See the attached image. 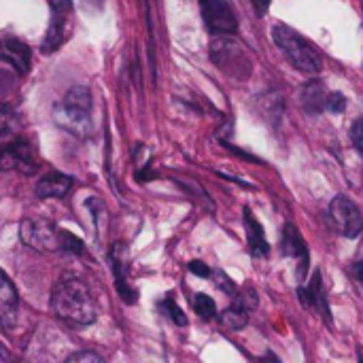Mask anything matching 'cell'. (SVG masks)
Listing matches in <instances>:
<instances>
[{"mask_svg":"<svg viewBox=\"0 0 363 363\" xmlns=\"http://www.w3.org/2000/svg\"><path fill=\"white\" fill-rule=\"evenodd\" d=\"M211 55L223 70L232 74H240V77L251 74V60L242 51V47L234 40H217L211 47Z\"/></svg>","mask_w":363,"mask_h":363,"instance_id":"5","label":"cell"},{"mask_svg":"<svg viewBox=\"0 0 363 363\" xmlns=\"http://www.w3.org/2000/svg\"><path fill=\"white\" fill-rule=\"evenodd\" d=\"M330 215L338 228V232L347 238H357L363 230V217L353 200L347 196H336L330 204Z\"/></svg>","mask_w":363,"mask_h":363,"instance_id":"3","label":"cell"},{"mask_svg":"<svg viewBox=\"0 0 363 363\" xmlns=\"http://www.w3.org/2000/svg\"><path fill=\"white\" fill-rule=\"evenodd\" d=\"M328 96H330V91L321 81H311L302 87L300 102L308 113H321L328 104Z\"/></svg>","mask_w":363,"mask_h":363,"instance_id":"15","label":"cell"},{"mask_svg":"<svg viewBox=\"0 0 363 363\" xmlns=\"http://www.w3.org/2000/svg\"><path fill=\"white\" fill-rule=\"evenodd\" d=\"M234 306H238V308H242V311H253L255 306H257V294L253 291V289H249V291H245V294H240V296H236V302H234Z\"/></svg>","mask_w":363,"mask_h":363,"instance_id":"24","label":"cell"},{"mask_svg":"<svg viewBox=\"0 0 363 363\" xmlns=\"http://www.w3.org/2000/svg\"><path fill=\"white\" fill-rule=\"evenodd\" d=\"M72 187V179L62 172H49L38 179L36 183V196L38 198H64Z\"/></svg>","mask_w":363,"mask_h":363,"instance_id":"13","label":"cell"},{"mask_svg":"<svg viewBox=\"0 0 363 363\" xmlns=\"http://www.w3.org/2000/svg\"><path fill=\"white\" fill-rule=\"evenodd\" d=\"M64 104L72 108H81V111H91V94L87 87H72L66 94Z\"/></svg>","mask_w":363,"mask_h":363,"instance_id":"18","label":"cell"},{"mask_svg":"<svg viewBox=\"0 0 363 363\" xmlns=\"http://www.w3.org/2000/svg\"><path fill=\"white\" fill-rule=\"evenodd\" d=\"M242 219H245V230H247V242H249V251L253 257H266L270 253V245L266 240L264 228L259 225V221L253 217L251 208L242 211Z\"/></svg>","mask_w":363,"mask_h":363,"instance_id":"12","label":"cell"},{"mask_svg":"<svg viewBox=\"0 0 363 363\" xmlns=\"http://www.w3.org/2000/svg\"><path fill=\"white\" fill-rule=\"evenodd\" d=\"M200 4L211 34H234L238 30V19L228 0H200Z\"/></svg>","mask_w":363,"mask_h":363,"instance_id":"4","label":"cell"},{"mask_svg":"<svg viewBox=\"0 0 363 363\" xmlns=\"http://www.w3.org/2000/svg\"><path fill=\"white\" fill-rule=\"evenodd\" d=\"M66 362L70 363H102V357L100 355H96V353H89V351H79V353H72V355H68V359Z\"/></svg>","mask_w":363,"mask_h":363,"instance_id":"25","label":"cell"},{"mask_svg":"<svg viewBox=\"0 0 363 363\" xmlns=\"http://www.w3.org/2000/svg\"><path fill=\"white\" fill-rule=\"evenodd\" d=\"M102 2H104V0H81V4L87 6V9H91V11H98V9L102 6Z\"/></svg>","mask_w":363,"mask_h":363,"instance_id":"31","label":"cell"},{"mask_svg":"<svg viewBox=\"0 0 363 363\" xmlns=\"http://www.w3.org/2000/svg\"><path fill=\"white\" fill-rule=\"evenodd\" d=\"M351 138H353V145L355 149L363 155V119H357L351 128Z\"/></svg>","mask_w":363,"mask_h":363,"instance_id":"26","label":"cell"},{"mask_svg":"<svg viewBox=\"0 0 363 363\" xmlns=\"http://www.w3.org/2000/svg\"><path fill=\"white\" fill-rule=\"evenodd\" d=\"M57 245H60V249L70 251V253H74V255H81V253H83V242H81V238H77V236L70 234V232H57Z\"/></svg>","mask_w":363,"mask_h":363,"instance_id":"21","label":"cell"},{"mask_svg":"<svg viewBox=\"0 0 363 363\" xmlns=\"http://www.w3.org/2000/svg\"><path fill=\"white\" fill-rule=\"evenodd\" d=\"M298 298H300V302L306 308L319 311V315L325 319V323H332L330 308H328V300H325V294H323V281H321V272L319 270L315 272V279H313V283H311L308 289H304V287L298 289Z\"/></svg>","mask_w":363,"mask_h":363,"instance_id":"10","label":"cell"},{"mask_svg":"<svg viewBox=\"0 0 363 363\" xmlns=\"http://www.w3.org/2000/svg\"><path fill=\"white\" fill-rule=\"evenodd\" d=\"M17 128V115L11 106L0 104V136H9L13 134Z\"/></svg>","mask_w":363,"mask_h":363,"instance_id":"20","label":"cell"},{"mask_svg":"<svg viewBox=\"0 0 363 363\" xmlns=\"http://www.w3.org/2000/svg\"><path fill=\"white\" fill-rule=\"evenodd\" d=\"M0 62L11 64L17 72L26 74L32 64V51L26 43L17 38H2L0 40Z\"/></svg>","mask_w":363,"mask_h":363,"instance_id":"9","label":"cell"},{"mask_svg":"<svg viewBox=\"0 0 363 363\" xmlns=\"http://www.w3.org/2000/svg\"><path fill=\"white\" fill-rule=\"evenodd\" d=\"M189 272H194L196 277H202V279H206V277H211V274H213V272H211V268H208L204 262H198V259L189 264Z\"/></svg>","mask_w":363,"mask_h":363,"instance_id":"28","label":"cell"},{"mask_svg":"<svg viewBox=\"0 0 363 363\" xmlns=\"http://www.w3.org/2000/svg\"><path fill=\"white\" fill-rule=\"evenodd\" d=\"M283 253L298 259L300 268H298V279L304 281L308 266H311V255H308V245L302 238V234L298 232V228H294L291 223H287L283 228Z\"/></svg>","mask_w":363,"mask_h":363,"instance_id":"8","label":"cell"},{"mask_svg":"<svg viewBox=\"0 0 363 363\" xmlns=\"http://www.w3.org/2000/svg\"><path fill=\"white\" fill-rule=\"evenodd\" d=\"M194 308H196V313H198L202 319H213V317L217 315V304H215V300L208 298V296H204V294H196V298H194Z\"/></svg>","mask_w":363,"mask_h":363,"instance_id":"19","label":"cell"},{"mask_svg":"<svg viewBox=\"0 0 363 363\" xmlns=\"http://www.w3.org/2000/svg\"><path fill=\"white\" fill-rule=\"evenodd\" d=\"M272 40L298 70L308 72V74H315L321 70L323 60L319 51L304 36H300L294 28L285 23H277L272 28Z\"/></svg>","mask_w":363,"mask_h":363,"instance_id":"2","label":"cell"},{"mask_svg":"<svg viewBox=\"0 0 363 363\" xmlns=\"http://www.w3.org/2000/svg\"><path fill=\"white\" fill-rule=\"evenodd\" d=\"M325 108L332 111V113H342V111L347 108V98H345V94H342V91H330Z\"/></svg>","mask_w":363,"mask_h":363,"instance_id":"23","label":"cell"},{"mask_svg":"<svg viewBox=\"0 0 363 363\" xmlns=\"http://www.w3.org/2000/svg\"><path fill=\"white\" fill-rule=\"evenodd\" d=\"M0 170H19L23 174H32L36 170V162L30 145L19 138L0 149Z\"/></svg>","mask_w":363,"mask_h":363,"instance_id":"6","label":"cell"},{"mask_svg":"<svg viewBox=\"0 0 363 363\" xmlns=\"http://www.w3.org/2000/svg\"><path fill=\"white\" fill-rule=\"evenodd\" d=\"M21 240L28 247L40 249V251H49V249H60L57 245V232L53 230V225L45 223V221H32L26 219L21 223Z\"/></svg>","mask_w":363,"mask_h":363,"instance_id":"7","label":"cell"},{"mask_svg":"<svg viewBox=\"0 0 363 363\" xmlns=\"http://www.w3.org/2000/svg\"><path fill=\"white\" fill-rule=\"evenodd\" d=\"M66 21V15H60V13H53V19H51V26L43 38V53H51L55 49H60L62 40H64V23Z\"/></svg>","mask_w":363,"mask_h":363,"instance_id":"16","label":"cell"},{"mask_svg":"<svg viewBox=\"0 0 363 363\" xmlns=\"http://www.w3.org/2000/svg\"><path fill=\"white\" fill-rule=\"evenodd\" d=\"M270 2H272V0H253L255 13H257L259 17H264V15L268 13V9H270Z\"/></svg>","mask_w":363,"mask_h":363,"instance_id":"30","label":"cell"},{"mask_svg":"<svg viewBox=\"0 0 363 363\" xmlns=\"http://www.w3.org/2000/svg\"><path fill=\"white\" fill-rule=\"evenodd\" d=\"M55 119L60 121V125L68 128L70 132L79 134V136H85L91 121H89V111H81V108H72V106H57L55 111Z\"/></svg>","mask_w":363,"mask_h":363,"instance_id":"14","label":"cell"},{"mask_svg":"<svg viewBox=\"0 0 363 363\" xmlns=\"http://www.w3.org/2000/svg\"><path fill=\"white\" fill-rule=\"evenodd\" d=\"M355 270H357V277H359V281L363 283V262H359V264H357V268H355Z\"/></svg>","mask_w":363,"mask_h":363,"instance_id":"33","label":"cell"},{"mask_svg":"<svg viewBox=\"0 0 363 363\" xmlns=\"http://www.w3.org/2000/svg\"><path fill=\"white\" fill-rule=\"evenodd\" d=\"M17 319V289L11 279L0 270V323L13 328Z\"/></svg>","mask_w":363,"mask_h":363,"instance_id":"11","label":"cell"},{"mask_svg":"<svg viewBox=\"0 0 363 363\" xmlns=\"http://www.w3.org/2000/svg\"><path fill=\"white\" fill-rule=\"evenodd\" d=\"M219 321H221L223 328H228V330H232V332H238V330H242V328L247 325L249 313L242 311V308H238V306H230L228 311H223V313L219 315Z\"/></svg>","mask_w":363,"mask_h":363,"instance_id":"17","label":"cell"},{"mask_svg":"<svg viewBox=\"0 0 363 363\" xmlns=\"http://www.w3.org/2000/svg\"><path fill=\"white\" fill-rule=\"evenodd\" d=\"M215 277H217V279H215V281H217V285H219L225 294H234V291H236V285H234V283H232L223 272H215Z\"/></svg>","mask_w":363,"mask_h":363,"instance_id":"29","label":"cell"},{"mask_svg":"<svg viewBox=\"0 0 363 363\" xmlns=\"http://www.w3.org/2000/svg\"><path fill=\"white\" fill-rule=\"evenodd\" d=\"M160 306H162V311H166V315H168L177 325H181V328H185V325H187V317H185V313L174 304V300H170V298H168V300H164Z\"/></svg>","mask_w":363,"mask_h":363,"instance_id":"22","label":"cell"},{"mask_svg":"<svg viewBox=\"0 0 363 363\" xmlns=\"http://www.w3.org/2000/svg\"><path fill=\"white\" fill-rule=\"evenodd\" d=\"M49 6H51L53 13H60V15H68L72 11L70 0H49Z\"/></svg>","mask_w":363,"mask_h":363,"instance_id":"27","label":"cell"},{"mask_svg":"<svg viewBox=\"0 0 363 363\" xmlns=\"http://www.w3.org/2000/svg\"><path fill=\"white\" fill-rule=\"evenodd\" d=\"M2 362H9V353H6V349L0 345V363Z\"/></svg>","mask_w":363,"mask_h":363,"instance_id":"32","label":"cell"},{"mask_svg":"<svg viewBox=\"0 0 363 363\" xmlns=\"http://www.w3.org/2000/svg\"><path fill=\"white\" fill-rule=\"evenodd\" d=\"M51 308L60 319L74 325H91L96 321V302L89 287L74 277H64L53 287Z\"/></svg>","mask_w":363,"mask_h":363,"instance_id":"1","label":"cell"}]
</instances>
